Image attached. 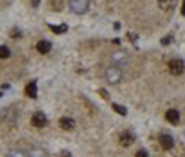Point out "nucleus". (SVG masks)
Wrapping results in <instances>:
<instances>
[{"label": "nucleus", "mask_w": 185, "mask_h": 157, "mask_svg": "<svg viewBox=\"0 0 185 157\" xmlns=\"http://www.w3.org/2000/svg\"><path fill=\"white\" fill-rule=\"evenodd\" d=\"M30 157H46L43 150H30Z\"/></svg>", "instance_id": "2eb2a0df"}, {"label": "nucleus", "mask_w": 185, "mask_h": 157, "mask_svg": "<svg viewBox=\"0 0 185 157\" xmlns=\"http://www.w3.org/2000/svg\"><path fill=\"white\" fill-rule=\"evenodd\" d=\"M113 111H117L121 117H126V115H128V109H126L124 105H119V104H113Z\"/></svg>", "instance_id": "f8f14e48"}, {"label": "nucleus", "mask_w": 185, "mask_h": 157, "mask_svg": "<svg viewBox=\"0 0 185 157\" xmlns=\"http://www.w3.org/2000/svg\"><path fill=\"white\" fill-rule=\"evenodd\" d=\"M8 157H24V154H22V152H9Z\"/></svg>", "instance_id": "dca6fc26"}, {"label": "nucleus", "mask_w": 185, "mask_h": 157, "mask_svg": "<svg viewBox=\"0 0 185 157\" xmlns=\"http://www.w3.org/2000/svg\"><path fill=\"white\" fill-rule=\"evenodd\" d=\"M111 61L115 63V67H121V68H122L124 65L128 63V56H126L124 52H115V54L111 56Z\"/></svg>", "instance_id": "39448f33"}, {"label": "nucleus", "mask_w": 185, "mask_h": 157, "mask_svg": "<svg viewBox=\"0 0 185 157\" xmlns=\"http://www.w3.org/2000/svg\"><path fill=\"white\" fill-rule=\"evenodd\" d=\"M135 157H148V152H146V150H139V152L135 154Z\"/></svg>", "instance_id": "f3484780"}, {"label": "nucleus", "mask_w": 185, "mask_h": 157, "mask_svg": "<svg viewBox=\"0 0 185 157\" xmlns=\"http://www.w3.org/2000/svg\"><path fill=\"white\" fill-rule=\"evenodd\" d=\"M182 13H185V2H183V6H182Z\"/></svg>", "instance_id": "5701e85b"}, {"label": "nucleus", "mask_w": 185, "mask_h": 157, "mask_svg": "<svg viewBox=\"0 0 185 157\" xmlns=\"http://www.w3.org/2000/svg\"><path fill=\"white\" fill-rule=\"evenodd\" d=\"M128 39H130L131 43H133V41L137 39V33H133V32H130V33H128Z\"/></svg>", "instance_id": "6ab92c4d"}, {"label": "nucleus", "mask_w": 185, "mask_h": 157, "mask_svg": "<svg viewBox=\"0 0 185 157\" xmlns=\"http://www.w3.org/2000/svg\"><path fill=\"white\" fill-rule=\"evenodd\" d=\"M98 93H100V96H104V98H107V96H109V93H107V91H105V89H100V91H98Z\"/></svg>", "instance_id": "aec40b11"}, {"label": "nucleus", "mask_w": 185, "mask_h": 157, "mask_svg": "<svg viewBox=\"0 0 185 157\" xmlns=\"http://www.w3.org/2000/svg\"><path fill=\"white\" fill-rule=\"evenodd\" d=\"M50 30L54 32V33H65L67 32V26L63 24V26H54V24H50Z\"/></svg>", "instance_id": "ddd939ff"}, {"label": "nucleus", "mask_w": 185, "mask_h": 157, "mask_svg": "<svg viewBox=\"0 0 185 157\" xmlns=\"http://www.w3.org/2000/svg\"><path fill=\"white\" fill-rule=\"evenodd\" d=\"M133 140H135V135H133L131 131H122V133L119 135V142H121L122 146H130Z\"/></svg>", "instance_id": "423d86ee"}, {"label": "nucleus", "mask_w": 185, "mask_h": 157, "mask_svg": "<svg viewBox=\"0 0 185 157\" xmlns=\"http://www.w3.org/2000/svg\"><path fill=\"white\" fill-rule=\"evenodd\" d=\"M105 79H107V83H119L121 79H122V68L121 67H109V68H105Z\"/></svg>", "instance_id": "f257e3e1"}, {"label": "nucleus", "mask_w": 185, "mask_h": 157, "mask_svg": "<svg viewBox=\"0 0 185 157\" xmlns=\"http://www.w3.org/2000/svg\"><path fill=\"white\" fill-rule=\"evenodd\" d=\"M159 6H161V8H172L174 2H159Z\"/></svg>", "instance_id": "a211bd4d"}, {"label": "nucleus", "mask_w": 185, "mask_h": 157, "mask_svg": "<svg viewBox=\"0 0 185 157\" xmlns=\"http://www.w3.org/2000/svg\"><path fill=\"white\" fill-rule=\"evenodd\" d=\"M165 118H167L170 124H178V122H180V113H178L176 109H168V111L165 113Z\"/></svg>", "instance_id": "6e6552de"}, {"label": "nucleus", "mask_w": 185, "mask_h": 157, "mask_svg": "<svg viewBox=\"0 0 185 157\" xmlns=\"http://www.w3.org/2000/svg\"><path fill=\"white\" fill-rule=\"evenodd\" d=\"M46 122H48V120L44 117V113H41V111H37V113L32 115V126H33V128H44Z\"/></svg>", "instance_id": "20e7f679"}, {"label": "nucleus", "mask_w": 185, "mask_h": 157, "mask_svg": "<svg viewBox=\"0 0 185 157\" xmlns=\"http://www.w3.org/2000/svg\"><path fill=\"white\" fill-rule=\"evenodd\" d=\"M170 39H172V37H165V39H161V44H168Z\"/></svg>", "instance_id": "412c9836"}, {"label": "nucleus", "mask_w": 185, "mask_h": 157, "mask_svg": "<svg viewBox=\"0 0 185 157\" xmlns=\"http://www.w3.org/2000/svg\"><path fill=\"white\" fill-rule=\"evenodd\" d=\"M168 68H170V72L174 76H180V74H183V70H185V63L182 59H170L168 61Z\"/></svg>", "instance_id": "7ed1b4c3"}, {"label": "nucleus", "mask_w": 185, "mask_h": 157, "mask_svg": "<svg viewBox=\"0 0 185 157\" xmlns=\"http://www.w3.org/2000/svg\"><path fill=\"white\" fill-rule=\"evenodd\" d=\"M159 144H161L163 150H170L174 146V139L170 137V135H161L159 137Z\"/></svg>", "instance_id": "0eeeda50"}, {"label": "nucleus", "mask_w": 185, "mask_h": 157, "mask_svg": "<svg viewBox=\"0 0 185 157\" xmlns=\"http://www.w3.org/2000/svg\"><path fill=\"white\" fill-rule=\"evenodd\" d=\"M59 126H61L63 129H74V120L72 118H69V117H63V118H59Z\"/></svg>", "instance_id": "9d476101"}, {"label": "nucleus", "mask_w": 185, "mask_h": 157, "mask_svg": "<svg viewBox=\"0 0 185 157\" xmlns=\"http://www.w3.org/2000/svg\"><path fill=\"white\" fill-rule=\"evenodd\" d=\"M9 48L8 46H0V59H6V58H9Z\"/></svg>", "instance_id": "4468645a"}, {"label": "nucleus", "mask_w": 185, "mask_h": 157, "mask_svg": "<svg viewBox=\"0 0 185 157\" xmlns=\"http://www.w3.org/2000/svg\"><path fill=\"white\" fill-rule=\"evenodd\" d=\"M35 48H37V52H39V54H48V52H50V48H52V44H50V43H48V41H39V43H37V44H35Z\"/></svg>", "instance_id": "1a4fd4ad"}, {"label": "nucleus", "mask_w": 185, "mask_h": 157, "mask_svg": "<svg viewBox=\"0 0 185 157\" xmlns=\"http://www.w3.org/2000/svg\"><path fill=\"white\" fill-rule=\"evenodd\" d=\"M69 8L74 11V13H85L89 9V2L87 0H70L69 2Z\"/></svg>", "instance_id": "f03ea898"}, {"label": "nucleus", "mask_w": 185, "mask_h": 157, "mask_svg": "<svg viewBox=\"0 0 185 157\" xmlns=\"http://www.w3.org/2000/svg\"><path fill=\"white\" fill-rule=\"evenodd\" d=\"M26 94H28L30 98H37V85H35L33 81L26 85Z\"/></svg>", "instance_id": "9b49d317"}, {"label": "nucleus", "mask_w": 185, "mask_h": 157, "mask_svg": "<svg viewBox=\"0 0 185 157\" xmlns=\"http://www.w3.org/2000/svg\"><path fill=\"white\" fill-rule=\"evenodd\" d=\"M61 157H70V154L69 152H61Z\"/></svg>", "instance_id": "4be33fe9"}]
</instances>
